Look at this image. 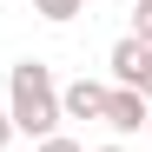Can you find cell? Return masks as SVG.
Segmentation results:
<instances>
[{"mask_svg": "<svg viewBox=\"0 0 152 152\" xmlns=\"http://www.w3.org/2000/svg\"><path fill=\"white\" fill-rule=\"evenodd\" d=\"M132 40L152 46V0H132Z\"/></svg>", "mask_w": 152, "mask_h": 152, "instance_id": "6", "label": "cell"}, {"mask_svg": "<svg viewBox=\"0 0 152 152\" xmlns=\"http://www.w3.org/2000/svg\"><path fill=\"white\" fill-rule=\"evenodd\" d=\"M106 93H113V86H99V80L60 86V119H99V113H106Z\"/></svg>", "mask_w": 152, "mask_h": 152, "instance_id": "4", "label": "cell"}, {"mask_svg": "<svg viewBox=\"0 0 152 152\" xmlns=\"http://www.w3.org/2000/svg\"><path fill=\"white\" fill-rule=\"evenodd\" d=\"M99 152H126V145H119V139H113V145H99Z\"/></svg>", "mask_w": 152, "mask_h": 152, "instance_id": "9", "label": "cell"}, {"mask_svg": "<svg viewBox=\"0 0 152 152\" xmlns=\"http://www.w3.org/2000/svg\"><path fill=\"white\" fill-rule=\"evenodd\" d=\"M99 119H106V126H113L119 139H132V132H145V119H152V106H145L139 93H126V86H113V93H106V113H99Z\"/></svg>", "mask_w": 152, "mask_h": 152, "instance_id": "3", "label": "cell"}, {"mask_svg": "<svg viewBox=\"0 0 152 152\" xmlns=\"http://www.w3.org/2000/svg\"><path fill=\"white\" fill-rule=\"evenodd\" d=\"M145 132H152V119H145Z\"/></svg>", "mask_w": 152, "mask_h": 152, "instance_id": "10", "label": "cell"}, {"mask_svg": "<svg viewBox=\"0 0 152 152\" xmlns=\"http://www.w3.org/2000/svg\"><path fill=\"white\" fill-rule=\"evenodd\" d=\"M7 119L27 139H53L60 132V80H53L46 60H20L7 73Z\"/></svg>", "mask_w": 152, "mask_h": 152, "instance_id": "1", "label": "cell"}, {"mask_svg": "<svg viewBox=\"0 0 152 152\" xmlns=\"http://www.w3.org/2000/svg\"><path fill=\"white\" fill-rule=\"evenodd\" d=\"M106 73H113V86L139 93L145 106H152V46H139L132 33H126V40H113V53H106Z\"/></svg>", "mask_w": 152, "mask_h": 152, "instance_id": "2", "label": "cell"}, {"mask_svg": "<svg viewBox=\"0 0 152 152\" xmlns=\"http://www.w3.org/2000/svg\"><path fill=\"white\" fill-rule=\"evenodd\" d=\"M13 139H20V132H13V119H7V106H0V152H7Z\"/></svg>", "mask_w": 152, "mask_h": 152, "instance_id": "8", "label": "cell"}, {"mask_svg": "<svg viewBox=\"0 0 152 152\" xmlns=\"http://www.w3.org/2000/svg\"><path fill=\"white\" fill-rule=\"evenodd\" d=\"M80 7H86V0H33V13H40V20H53V27L80 20Z\"/></svg>", "mask_w": 152, "mask_h": 152, "instance_id": "5", "label": "cell"}, {"mask_svg": "<svg viewBox=\"0 0 152 152\" xmlns=\"http://www.w3.org/2000/svg\"><path fill=\"white\" fill-rule=\"evenodd\" d=\"M33 152H86V145H80V139H66V132H53V139H40Z\"/></svg>", "mask_w": 152, "mask_h": 152, "instance_id": "7", "label": "cell"}]
</instances>
